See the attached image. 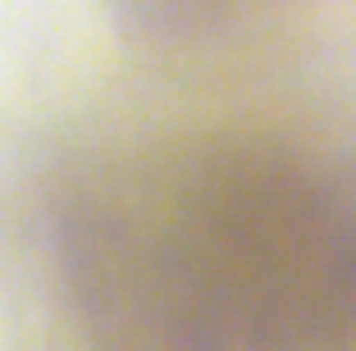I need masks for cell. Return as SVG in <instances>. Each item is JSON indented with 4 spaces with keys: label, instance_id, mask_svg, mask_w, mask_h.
Wrapping results in <instances>:
<instances>
[{
    "label": "cell",
    "instance_id": "cell-1",
    "mask_svg": "<svg viewBox=\"0 0 356 351\" xmlns=\"http://www.w3.org/2000/svg\"><path fill=\"white\" fill-rule=\"evenodd\" d=\"M238 5L242 0H110L119 37L133 46H156V51L215 37L238 14Z\"/></svg>",
    "mask_w": 356,
    "mask_h": 351
},
{
    "label": "cell",
    "instance_id": "cell-2",
    "mask_svg": "<svg viewBox=\"0 0 356 351\" xmlns=\"http://www.w3.org/2000/svg\"><path fill=\"white\" fill-rule=\"evenodd\" d=\"M347 315H352V342H356V292H352V306H347Z\"/></svg>",
    "mask_w": 356,
    "mask_h": 351
},
{
    "label": "cell",
    "instance_id": "cell-3",
    "mask_svg": "<svg viewBox=\"0 0 356 351\" xmlns=\"http://www.w3.org/2000/svg\"><path fill=\"white\" fill-rule=\"evenodd\" d=\"M101 351H147V347H115V342H110V347H101Z\"/></svg>",
    "mask_w": 356,
    "mask_h": 351
}]
</instances>
